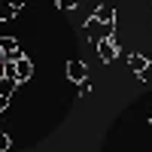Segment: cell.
Wrapping results in <instances>:
<instances>
[{
	"label": "cell",
	"mask_w": 152,
	"mask_h": 152,
	"mask_svg": "<svg viewBox=\"0 0 152 152\" xmlns=\"http://www.w3.org/2000/svg\"><path fill=\"white\" fill-rule=\"evenodd\" d=\"M119 43H116V37H104V40H97V58L104 61V64H113V61L119 58Z\"/></svg>",
	"instance_id": "1"
},
{
	"label": "cell",
	"mask_w": 152,
	"mask_h": 152,
	"mask_svg": "<svg viewBox=\"0 0 152 152\" xmlns=\"http://www.w3.org/2000/svg\"><path fill=\"white\" fill-rule=\"evenodd\" d=\"M67 79L76 82V85L85 82V79H88V64L79 61V58H70V61H67Z\"/></svg>",
	"instance_id": "2"
},
{
	"label": "cell",
	"mask_w": 152,
	"mask_h": 152,
	"mask_svg": "<svg viewBox=\"0 0 152 152\" xmlns=\"http://www.w3.org/2000/svg\"><path fill=\"white\" fill-rule=\"evenodd\" d=\"M31 76H34V61L21 55V58L15 61V79H18V85H21V82H28Z\"/></svg>",
	"instance_id": "3"
},
{
	"label": "cell",
	"mask_w": 152,
	"mask_h": 152,
	"mask_svg": "<svg viewBox=\"0 0 152 152\" xmlns=\"http://www.w3.org/2000/svg\"><path fill=\"white\" fill-rule=\"evenodd\" d=\"M128 67H131V70H134L137 76H140V73H143V70L149 67V58H146L143 52H131V55H128Z\"/></svg>",
	"instance_id": "4"
},
{
	"label": "cell",
	"mask_w": 152,
	"mask_h": 152,
	"mask_svg": "<svg viewBox=\"0 0 152 152\" xmlns=\"http://www.w3.org/2000/svg\"><path fill=\"white\" fill-rule=\"evenodd\" d=\"M91 18H97L100 24H116V9H113V6H97L91 12Z\"/></svg>",
	"instance_id": "5"
},
{
	"label": "cell",
	"mask_w": 152,
	"mask_h": 152,
	"mask_svg": "<svg viewBox=\"0 0 152 152\" xmlns=\"http://www.w3.org/2000/svg\"><path fill=\"white\" fill-rule=\"evenodd\" d=\"M18 15V9L12 6V0H0V21H12Z\"/></svg>",
	"instance_id": "6"
},
{
	"label": "cell",
	"mask_w": 152,
	"mask_h": 152,
	"mask_svg": "<svg viewBox=\"0 0 152 152\" xmlns=\"http://www.w3.org/2000/svg\"><path fill=\"white\" fill-rule=\"evenodd\" d=\"M0 49H3V55L18 52V40H15V37H9V34H3V37H0Z\"/></svg>",
	"instance_id": "7"
},
{
	"label": "cell",
	"mask_w": 152,
	"mask_h": 152,
	"mask_svg": "<svg viewBox=\"0 0 152 152\" xmlns=\"http://www.w3.org/2000/svg\"><path fill=\"white\" fill-rule=\"evenodd\" d=\"M15 88H18V79H9V76L0 79V94H3V97H12V94H15Z\"/></svg>",
	"instance_id": "8"
},
{
	"label": "cell",
	"mask_w": 152,
	"mask_h": 152,
	"mask_svg": "<svg viewBox=\"0 0 152 152\" xmlns=\"http://www.w3.org/2000/svg\"><path fill=\"white\" fill-rule=\"evenodd\" d=\"M9 146H12L9 134H6V131H0V152H9Z\"/></svg>",
	"instance_id": "9"
},
{
	"label": "cell",
	"mask_w": 152,
	"mask_h": 152,
	"mask_svg": "<svg viewBox=\"0 0 152 152\" xmlns=\"http://www.w3.org/2000/svg\"><path fill=\"white\" fill-rule=\"evenodd\" d=\"M58 9H76V0H55Z\"/></svg>",
	"instance_id": "10"
},
{
	"label": "cell",
	"mask_w": 152,
	"mask_h": 152,
	"mask_svg": "<svg viewBox=\"0 0 152 152\" xmlns=\"http://www.w3.org/2000/svg\"><path fill=\"white\" fill-rule=\"evenodd\" d=\"M79 94H82V97L91 94V82H88V79H85V82H79Z\"/></svg>",
	"instance_id": "11"
},
{
	"label": "cell",
	"mask_w": 152,
	"mask_h": 152,
	"mask_svg": "<svg viewBox=\"0 0 152 152\" xmlns=\"http://www.w3.org/2000/svg\"><path fill=\"white\" fill-rule=\"evenodd\" d=\"M140 82H152V61H149V67L140 73Z\"/></svg>",
	"instance_id": "12"
},
{
	"label": "cell",
	"mask_w": 152,
	"mask_h": 152,
	"mask_svg": "<svg viewBox=\"0 0 152 152\" xmlns=\"http://www.w3.org/2000/svg\"><path fill=\"white\" fill-rule=\"evenodd\" d=\"M6 107H9V97H3V94H0V113H6Z\"/></svg>",
	"instance_id": "13"
},
{
	"label": "cell",
	"mask_w": 152,
	"mask_h": 152,
	"mask_svg": "<svg viewBox=\"0 0 152 152\" xmlns=\"http://www.w3.org/2000/svg\"><path fill=\"white\" fill-rule=\"evenodd\" d=\"M24 3H28V0H12V6H15V9H21Z\"/></svg>",
	"instance_id": "14"
},
{
	"label": "cell",
	"mask_w": 152,
	"mask_h": 152,
	"mask_svg": "<svg viewBox=\"0 0 152 152\" xmlns=\"http://www.w3.org/2000/svg\"><path fill=\"white\" fill-rule=\"evenodd\" d=\"M0 61H6V55H3V49H0Z\"/></svg>",
	"instance_id": "15"
},
{
	"label": "cell",
	"mask_w": 152,
	"mask_h": 152,
	"mask_svg": "<svg viewBox=\"0 0 152 152\" xmlns=\"http://www.w3.org/2000/svg\"><path fill=\"white\" fill-rule=\"evenodd\" d=\"M149 122H152V116H149Z\"/></svg>",
	"instance_id": "16"
}]
</instances>
